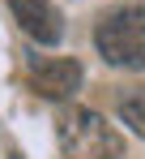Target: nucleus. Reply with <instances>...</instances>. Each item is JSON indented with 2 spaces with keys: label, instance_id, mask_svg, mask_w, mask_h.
<instances>
[{
  "label": "nucleus",
  "instance_id": "nucleus-1",
  "mask_svg": "<svg viewBox=\"0 0 145 159\" xmlns=\"http://www.w3.org/2000/svg\"><path fill=\"white\" fill-rule=\"evenodd\" d=\"M56 138L64 159H120L124 138L90 107H64L56 120Z\"/></svg>",
  "mask_w": 145,
  "mask_h": 159
},
{
  "label": "nucleus",
  "instance_id": "nucleus-2",
  "mask_svg": "<svg viewBox=\"0 0 145 159\" xmlns=\"http://www.w3.org/2000/svg\"><path fill=\"white\" fill-rule=\"evenodd\" d=\"M94 43L107 65L115 69H145V9L120 4L94 26Z\"/></svg>",
  "mask_w": 145,
  "mask_h": 159
},
{
  "label": "nucleus",
  "instance_id": "nucleus-3",
  "mask_svg": "<svg viewBox=\"0 0 145 159\" xmlns=\"http://www.w3.org/2000/svg\"><path fill=\"white\" fill-rule=\"evenodd\" d=\"M9 9L34 43H60L64 39V17L51 0H9Z\"/></svg>",
  "mask_w": 145,
  "mask_h": 159
},
{
  "label": "nucleus",
  "instance_id": "nucleus-4",
  "mask_svg": "<svg viewBox=\"0 0 145 159\" xmlns=\"http://www.w3.org/2000/svg\"><path fill=\"white\" fill-rule=\"evenodd\" d=\"M81 78H85L81 60H43V65H34L30 86H34V95H43V99H68V95H77Z\"/></svg>",
  "mask_w": 145,
  "mask_h": 159
},
{
  "label": "nucleus",
  "instance_id": "nucleus-5",
  "mask_svg": "<svg viewBox=\"0 0 145 159\" xmlns=\"http://www.w3.org/2000/svg\"><path fill=\"white\" fill-rule=\"evenodd\" d=\"M120 120H124L132 133H141V138H145V86L120 95Z\"/></svg>",
  "mask_w": 145,
  "mask_h": 159
},
{
  "label": "nucleus",
  "instance_id": "nucleus-6",
  "mask_svg": "<svg viewBox=\"0 0 145 159\" xmlns=\"http://www.w3.org/2000/svg\"><path fill=\"white\" fill-rule=\"evenodd\" d=\"M13 159H22V155H13Z\"/></svg>",
  "mask_w": 145,
  "mask_h": 159
}]
</instances>
